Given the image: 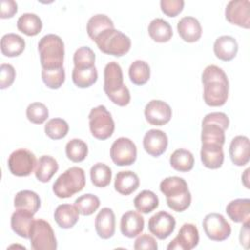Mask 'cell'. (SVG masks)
Returning <instances> with one entry per match:
<instances>
[{
  "mask_svg": "<svg viewBox=\"0 0 250 250\" xmlns=\"http://www.w3.org/2000/svg\"><path fill=\"white\" fill-rule=\"evenodd\" d=\"M17 27L27 36H35L42 29V21L36 14L24 13L18 19Z\"/></svg>",
  "mask_w": 250,
  "mask_h": 250,
  "instance_id": "32",
  "label": "cell"
},
{
  "mask_svg": "<svg viewBox=\"0 0 250 250\" xmlns=\"http://www.w3.org/2000/svg\"><path fill=\"white\" fill-rule=\"evenodd\" d=\"M38 52L42 69L62 67L64 58V44L56 34H47L38 42Z\"/></svg>",
  "mask_w": 250,
  "mask_h": 250,
  "instance_id": "4",
  "label": "cell"
},
{
  "mask_svg": "<svg viewBox=\"0 0 250 250\" xmlns=\"http://www.w3.org/2000/svg\"><path fill=\"white\" fill-rule=\"evenodd\" d=\"M59 170L57 160L50 155H42L37 160L35 169V177L41 183L49 182Z\"/></svg>",
  "mask_w": 250,
  "mask_h": 250,
  "instance_id": "30",
  "label": "cell"
},
{
  "mask_svg": "<svg viewBox=\"0 0 250 250\" xmlns=\"http://www.w3.org/2000/svg\"><path fill=\"white\" fill-rule=\"evenodd\" d=\"M44 130L49 138L53 140H60L67 135L69 126L62 118H52L46 123Z\"/></svg>",
  "mask_w": 250,
  "mask_h": 250,
  "instance_id": "41",
  "label": "cell"
},
{
  "mask_svg": "<svg viewBox=\"0 0 250 250\" xmlns=\"http://www.w3.org/2000/svg\"><path fill=\"white\" fill-rule=\"evenodd\" d=\"M185 2L183 0H161V11L168 17L178 16L184 8Z\"/></svg>",
  "mask_w": 250,
  "mask_h": 250,
  "instance_id": "45",
  "label": "cell"
},
{
  "mask_svg": "<svg viewBox=\"0 0 250 250\" xmlns=\"http://www.w3.org/2000/svg\"><path fill=\"white\" fill-rule=\"evenodd\" d=\"M203 100L207 105L222 106L229 97V79L226 72L219 66L210 64L202 72Z\"/></svg>",
  "mask_w": 250,
  "mask_h": 250,
  "instance_id": "1",
  "label": "cell"
},
{
  "mask_svg": "<svg viewBox=\"0 0 250 250\" xmlns=\"http://www.w3.org/2000/svg\"><path fill=\"white\" fill-rule=\"evenodd\" d=\"M134 248L136 250H141V249H146V250H157L158 245L156 240L149 234H142L139 236L135 243H134Z\"/></svg>",
  "mask_w": 250,
  "mask_h": 250,
  "instance_id": "47",
  "label": "cell"
},
{
  "mask_svg": "<svg viewBox=\"0 0 250 250\" xmlns=\"http://www.w3.org/2000/svg\"><path fill=\"white\" fill-rule=\"evenodd\" d=\"M90 177L94 186L98 188H105L110 184L112 172L109 166L104 163L98 162L91 167Z\"/></svg>",
  "mask_w": 250,
  "mask_h": 250,
  "instance_id": "38",
  "label": "cell"
},
{
  "mask_svg": "<svg viewBox=\"0 0 250 250\" xmlns=\"http://www.w3.org/2000/svg\"><path fill=\"white\" fill-rule=\"evenodd\" d=\"M104 80V91L113 104L125 106L130 103V91L123 82L122 68L116 62H110L105 65Z\"/></svg>",
  "mask_w": 250,
  "mask_h": 250,
  "instance_id": "2",
  "label": "cell"
},
{
  "mask_svg": "<svg viewBox=\"0 0 250 250\" xmlns=\"http://www.w3.org/2000/svg\"><path fill=\"white\" fill-rule=\"evenodd\" d=\"M86 185L84 170L73 166L65 170L53 185V191L59 198H68L81 191Z\"/></svg>",
  "mask_w": 250,
  "mask_h": 250,
  "instance_id": "6",
  "label": "cell"
},
{
  "mask_svg": "<svg viewBox=\"0 0 250 250\" xmlns=\"http://www.w3.org/2000/svg\"><path fill=\"white\" fill-rule=\"evenodd\" d=\"M36 165L37 160L34 153L25 148L16 149L10 154L8 159L9 170L17 177H26L30 175Z\"/></svg>",
  "mask_w": 250,
  "mask_h": 250,
  "instance_id": "10",
  "label": "cell"
},
{
  "mask_svg": "<svg viewBox=\"0 0 250 250\" xmlns=\"http://www.w3.org/2000/svg\"><path fill=\"white\" fill-rule=\"evenodd\" d=\"M41 201L39 195L29 189H23L19 191L14 198V206L16 209L25 210L33 215L40 208Z\"/></svg>",
  "mask_w": 250,
  "mask_h": 250,
  "instance_id": "28",
  "label": "cell"
},
{
  "mask_svg": "<svg viewBox=\"0 0 250 250\" xmlns=\"http://www.w3.org/2000/svg\"><path fill=\"white\" fill-rule=\"evenodd\" d=\"M79 211L75 205L61 204L54 212V219L62 229H71L79 219Z\"/></svg>",
  "mask_w": 250,
  "mask_h": 250,
  "instance_id": "26",
  "label": "cell"
},
{
  "mask_svg": "<svg viewBox=\"0 0 250 250\" xmlns=\"http://www.w3.org/2000/svg\"><path fill=\"white\" fill-rule=\"evenodd\" d=\"M95 229L99 237L103 239L113 236L115 232V215L110 208H102L98 213L95 219Z\"/></svg>",
  "mask_w": 250,
  "mask_h": 250,
  "instance_id": "20",
  "label": "cell"
},
{
  "mask_svg": "<svg viewBox=\"0 0 250 250\" xmlns=\"http://www.w3.org/2000/svg\"><path fill=\"white\" fill-rule=\"evenodd\" d=\"M229 156L236 166H244L250 159V143L246 136L234 137L229 145Z\"/></svg>",
  "mask_w": 250,
  "mask_h": 250,
  "instance_id": "18",
  "label": "cell"
},
{
  "mask_svg": "<svg viewBox=\"0 0 250 250\" xmlns=\"http://www.w3.org/2000/svg\"><path fill=\"white\" fill-rule=\"evenodd\" d=\"M89 127L92 135L98 140H106L114 132V121L104 105L93 107L89 113Z\"/></svg>",
  "mask_w": 250,
  "mask_h": 250,
  "instance_id": "8",
  "label": "cell"
},
{
  "mask_svg": "<svg viewBox=\"0 0 250 250\" xmlns=\"http://www.w3.org/2000/svg\"><path fill=\"white\" fill-rule=\"evenodd\" d=\"M65 153L72 162H81L88 154V146L81 139H72L65 146Z\"/></svg>",
  "mask_w": 250,
  "mask_h": 250,
  "instance_id": "39",
  "label": "cell"
},
{
  "mask_svg": "<svg viewBox=\"0 0 250 250\" xmlns=\"http://www.w3.org/2000/svg\"><path fill=\"white\" fill-rule=\"evenodd\" d=\"M145 116L149 124L163 126L170 121L172 109L167 103L161 100H151L145 107Z\"/></svg>",
  "mask_w": 250,
  "mask_h": 250,
  "instance_id": "16",
  "label": "cell"
},
{
  "mask_svg": "<svg viewBox=\"0 0 250 250\" xmlns=\"http://www.w3.org/2000/svg\"><path fill=\"white\" fill-rule=\"evenodd\" d=\"M177 29L181 38L188 43L196 42L202 34V27L197 19L193 17H183L177 24Z\"/></svg>",
  "mask_w": 250,
  "mask_h": 250,
  "instance_id": "21",
  "label": "cell"
},
{
  "mask_svg": "<svg viewBox=\"0 0 250 250\" xmlns=\"http://www.w3.org/2000/svg\"><path fill=\"white\" fill-rule=\"evenodd\" d=\"M24 48V39L16 33H7L1 38V52L6 57H18L23 52Z\"/></svg>",
  "mask_w": 250,
  "mask_h": 250,
  "instance_id": "29",
  "label": "cell"
},
{
  "mask_svg": "<svg viewBox=\"0 0 250 250\" xmlns=\"http://www.w3.org/2000/svg\"><path fill=\"white\" fill-rule=\"evenodd\" d=\"M170 165L173 169L179 172H188L193 168V154L185 148L176 149L170 155Z\"/></svg>",
  "mask_w": 250,
  "mask_h": 250,
  "instance_id": "34",
  "label": "cell"
},
{
  "mask_svg": "<svg viewBox=\"0 0 250 250\" xmlns=\"http://www.w3.org/2000/svg\"><path fill=\"white\" fill-rule=\"evenodd\" d=\"M72 81L78 88H89L94 85L98 79L96 66L90 68H76L72 70Z\"/></svg>",
  "mask_w": 250,
  "mask_h": 250,
  "instance_id": "37",
  "label": "cell"
},
{
  "mask_svg": "<svg viewBox=\"0 0 250 250\" xmlns=\"http://www.w3.org/2000/svg\"><path fill=\"white\" fill-rule=\"evenodd\" d=\"M16 77V70L12 64L2 63L0 66V88L6 89L10 87Z\"/></svg>",
  "mask_w": 250,
  "mask_h": 250,
  "instance_id": "46",
  "label": "cell"
},
{
  "mask_svg": "<svg viewBox=\"0 0 250 250\" xmlns=\"http://www.w3.org/2000/svg\"><path fill=\"white\" fill-rule=\"evenodd\" d=\"M95 42L103 53L114 57L124 56L131 48V39L115 28L104 30L96 38Z\"/></svg>",
  "mask_w": 250,
  "mask_h": 250,
  "instance_id": "7",
  "label": "cell"
},
{
  "mask_svg": "<svg viewBox=\"0 0 250 250\" xmlns=\"http://www.w3.org/2000/svg\"><path fill=\"white\" fill-rule=\"evenodd\" d=\"M160 191L165 195L167 205L176 212L187 210L191 203L188 183L181 177H167L160 183Z\"/></svg>",
  "mask_w": 250,
  "mask_h": 250,
  "instance_id": "3",
  "label": "cell"
},
{
  "mask_svg": "<svg viewBox=\"0 0 250 250\" xmlns=\"http://www.w3.org/2000/svg\"><path fill=\"white\" fill-rule=\"evenodd\" d=\"M229 119L224 112H210L201 123V144L223 146L226 141L225 131L229 128Z\"/></svg>",
  "mask_w": 250,
  "mask_h": 250,
  "instance_id": "5",
  "label": "cell"
},
{
  "mask_svg": "<svg viewBox=\"0 0 250 250\" xmlns=\"http://www.w3.org/2000/svg\"><path fill=\"white\" fill-rule=\"evenodd\" d=\"M110 157L117 166L132 165L137 159V146L129 138L120 137L111 145Z\"/></svg>",
  "mask_w": 250,
  "mask_h": 250,
  "instance_id": "12",
  "label": "cell"
},
{
  "mask_svg": "<svg viewBox=\"0 0 250 250\" xmlns=\"http://www.w3.org/2000/svg\"><path fill=\"white\" fill-rule=\"evenodd\" d=\"M207 237L214 241H224L229 237L231 228L225 217L218 213L207 214L202 222Z\"/></svg>",
  "mask_w": 250,
  "mask_h": 250,
  "instance_id": "11",
  "label": "cell"
},
{
  "mask_svg": "<svg viewBox=\"0 0 250 250\" xmlns=\"http://www.w3.org/2000/svg\"><path fill=\"white\" fill-rule=\"evenodd\" d=\"M29 240L31 248L34 250H55L58 246L51 225L43 219L34 220L29 233Z\"/></svg>",
  "mask_w": 250,
  "mask_h": 250,
  "instance_id": "9",
  "label": "cell"
},
{
  "mask_svg": "<svg viewBox=\"0 0 250 250\" xmlns=\"http://www.w3.org/2000/svg\"><path fill=\"white\" fill-rule=\"evenodd\" d=\"M225 16L229 22L243 28L250 27V1L231 0L228 3Z\"/></svg>",
  "mask_w": 250,
  "mask_h": 250,
  "instance_id": "13",
  "label": "cell"
},
{
  "mask_svg": "<svg viewBox=\"0 0 250 250\" xmlns=\"http://www.w3.org/2000/svg\"><path fill=\"white\" fill-rule=\"evenodd\" d=\"M134 205L140 213L148 214L158 207L159 199L153 191L145 189L135 197Z\"/></svg>",
  "mask_w": 250,
  "mask_h": 250,
  "instance_id": "35",
  "label": "cell"
},
{
  "mask_svg": "<svg viewBox=\"0 0 250 250\" xmlns=\"http://www.w3.org/2000/svg\"><path fill=\"white\" fill-rule=\"evenodd\" d=\"M200 158L202 164L209 169H218L224 162L223 146L218 145H201Z\"/></svg>",
  "mask_w": 250,
  "mask_h": 250,
  "instance_id": "24",
  "label": "cell"
},
{
  "mask_svg": "<svg viewBox=\"0 0 250 250\" xmlns=\"http://www.w3.org/2000/svg\"><path fill=\"white\" fill-rule=\"evenodd\" d=\"M213 49L214 54L219 60L229 62L236 56L238 51V44L232 36L222 35L215 40Z\"/></svg>",
  "mask_w": 250,
  "mask_h": 250,
  "instance_id": "22",
  "label": "cell"
},
{
  "mask_svg": "<svg viewBox=\"0 0 250 250\" xmlns=\"http://www.w3.org/2000/svg\"><path fill=\"white\" fill-rule=\"evenodd\" d=\"M1 19H9L14 17V15L18 12V5L14 0H1Z\"/></svg>",
  "mask_w": 250,
  "mask_h": 250,
  "instance_id": "48",
  "label": "cell"
},
{
  "mask_svg": "<svg viewBox=\"0 0 250 250\" xmlns=\"http://www.w3.org/2000/svg\"><path fill=\"white\" fill-rule=\"evenodd\" d=\"M143 146L145 150L153 157H158L167 148L168 138L167 135L158 129L148 130L144 137Z\"/></svg>",
  "mask_w": 250,
  "mask_h": 250,
  "instance_id": "17",
  "label": "cell"
},
{
  "mask_svg": "<svg viewBox=\"0 0 250 250\" xmlns=\"http://www.w3.org/2000/svg\"><path fill=\"white\" fill-rule=\"evenodd\" d=\"M129 77L133 84L142 86L146 84L150 77V67L145 61L137 60L129 67Z\"/></svg>",
  "mask_w": 250,
  "mask_h": 250,
  "instance_id": "36",
  "label": "cell"
},
{
  "mask_svg": "<svg viewBox=\"0 0 250 250\" xmlns=\"http://www.w3.org/2000/svg\"><path fill=\"white\" fill-rule=\"evenodd\" d=\"M199 242V232L195 225L190 223L184 224L178 235L168 244V250H191Z\"/></svg>",
  "mask_w": 250,
  "mask_h": 250,
  "instance_id": "14",
  "label": "cell"
},
{
  "mask_svg": "<svg viewBox=\"0 0 250 250\" xmlns=\"http://www.w3.org/2000/svg\"><path fill=\"white\" fill-rule=\"evenodd\" d=\"M140 179L132 171H120L115 176L114 188L122 195H129L138 189Z\"/></svg>",
  "mask_w": 250,
  "mask_h": 250,
  "instance_id": "25",
  "label": "cell"
},
{
  "mask_svg": "<svg viewBox=\"0 0 250 250\" xmlns=\"http://www.w3.org/2000/svg\"><path fill=\"white\" fill-rule=\"evenodd\" d=\"M109 28H114V23L106 15L104 14L94 15L87 22V33L93 41H95L102 32Z\"/></svg>",
  "mask_w": 250,
  "mask_h": 250,
  "instance_id": "33",
  "label": "cell"
},
{
  "mask_svg": "<svg viewBox=\"0 0 250 250\" xmlns=\"http://www.w3.org/2000/svg\"><path fill=\"white\" fill-rule=\"evenodd\" d=\"M249 171H250V169L247 168V169L244 171V174L242 175V183H243V185L245 186L246 188H249V184H248V181H249L248 173H249Z\"/></svg>",
  "mask_w": 250,
  "mask_h": 250,
  "instance_id": "50",
  "label": "cell"
},
{
  "mask_svg": "<svg viewBox=\"0 0 250 250\" xmlns=\"http://www.w3.org/2000/svg\"><path fill=\"white\" fill-rule=\"evenodd\" d=\"M147 31L150 38L159 43L169 41L173 35L172 26L170 23L160 18H156L150 21L147 27Z\"/></svg>",
  "mask_w": 250,
  "mask_h": 250,
  "instance_id": "31",
  "label": "cell"
},
{
  "mask_svg": "<svg viewBox=\"0 0 250 250\" xmlns=\"http://www.w3.org/2000/svg\"><path fill=\"white\" fill-rule=\"evenodd\" d=\"M48 116L49 110L42 103H32L26 108V117L31 123L42 124L47 120Z\"/></svg>",
  "mask_w": 250,
  "mask_h": 250,
  "instance_id": "44",
  "label": "cell"
},
{
  "mask_svg": "<svg viewBox=\"0 0 250 250\" xmlns=\"http://www.w3.org/2000/svg\"><path fill=\"white\" fill-rule=\"evenodd\" d=\"M226 212L229 219L235 223H245L250 220V199L237 198L230 201L227 207Z\"/></svg>",
  "mask_w": 250,
  "mask_h": 250,
  "instance_id": "27",
  "label": "cell"
},
{
  "mask_svg": "<svg viewBox=\"0 0 250 250\" xmlns=\"http://www.w3.org/2000/svg\"><path fill=\"white\" fill-rule=\"evenodd\" d=\"M144 227L145 220L139 212L127 211L121 217L120 230L121 233L128 238H133L141 234L144 230Z\"/></svg>",
  "mask_w": 250,
  "mask_h": 250,
  "instance_id": "19",
  "label": "cell"
},
{
  "mask_svg": "<svg viewBox=\"0 0 250 250\" xmlns=\"http://www.w3.org/2000/svg\"><path fill=\"white\" fill-rule=\"evenodd\" d=\"M33 214L21 209H16L11 217V228L21 237L29 238L30 229L34 222Z\"/></svg>",
  "mask_w": 250,
  "mask_h": 250,
  "instance_id": "23",
  "label": "cell"
},
{
  "mask_svg": "<svg viewBox=\"0 0 250 250\" xmlns=\"http://www.w3.org/2000/svg\"><path fill=\"white\" fill-rule=\"evenodd\" d=\"M100 199L98 196L92 193H86L80 195L78 198L75 199L74 205L79 211V213L83 216H90L94 212L98 210L100 207Z\"/></svg>",
  "mask_w": 250,
  "mask_h": 250,
  "instance_id": "40",
  "label": "cell"
},
{
  "mask_svg": "<svg viewBox=\"0 0 250 250\" xmlns=\"http://www.w3.org/2000/svg\"><path fill=\"white\" fill-rule=\"evenodd\" d=\"M175 227V218L165 211L157 212L148 220V230L161 240L169 237L173 233Z\"/></svg>",
  "mask_w": 250,
  "mask_h": 250,
  "instance_id": "15",
  "label": "cell"
},
{
  "mask_svg": "<svg viewBox=\"0 0 250 250\" xmlns=\"http://www.w3.org/2000/svg\"><path fill=\"white\" fill-rule=\"evenodd\" d=\"M96 56L94 51L87 47L83 46L78 48L73 55L74 67L76 68H90L95 66Z\"/></svg>",
  "mask_w": 250,
  "mask_h": 250,
  "instance_id": "42",
  "label": "cell"
},
{
  "mask_svg": "<svg viewBox=\"0 0 250 250\" xmlns=\"http://www.w3.org/2000/svg\"><path fill=\"white\" fill-rule=\"evenodd\" d=\"M242 225L243 226L240 229L239 241L240 244L247 249L249 247V222H245Z\"/></svg>",
  "mask_w": 250,
  "mask_h": 250,
  "instance_id": "49",
  "label": "cell"
},
{
  "mask_svg": "<svg viewBox=\"0 0 250 250\" xmlns=\"http://www.w3.org/2000/svg\"><path fill=\"white\" fill-rule=\"evenodd\" d=\"M42 80L50 89H59L65 80V72L62 67L53 69H42Z\"/></svg>",
  "mask_w": 250,
  "mask_h": 250,
  "instance_id": "43",
  "label": "cell"
}]
</instances>
